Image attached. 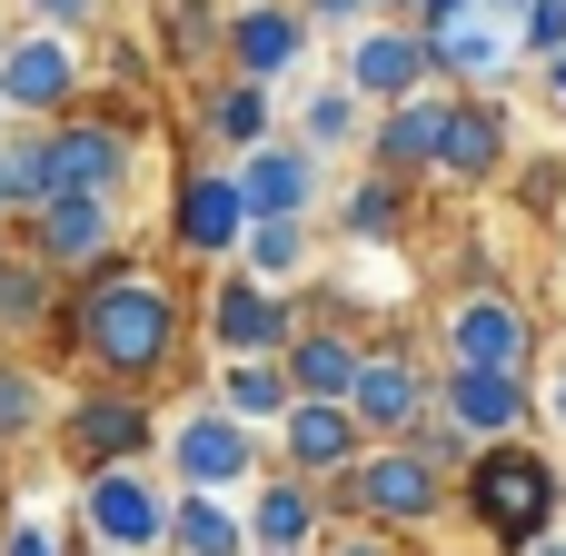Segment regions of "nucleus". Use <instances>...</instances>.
<instances>
[{"label":"nucleus","mask_w":566,"mask_h":556,"mask_svg":"<svg viewBox=\"0 0 566 556\" xmlns=\"http://www.w3.org/2000/svg\"><path fill=\"white\" fill-rule=\"evenodd\" d=\"M60 348L109 378V388H159L179 358H189V308L169 279L129 269V249H109L99 269L70 279V308H60Z\"/></svg>","instance_id":"f257e3e1"},{"label":"nucleus","mask_w":566,"mask_h":556,"mask_svg":"<svg viewBox=\"0 0 566 556\" xmlns=\"http://www.w3.org/2000/svg\"><path fill=\"white\" fill-rule=\"evenodd\" d=\"M458 497H468V527H478L488 547L527 556L547 527H557L566 478L527 448V438H478V448H468V468H458Z\"/></svg>","instance_id":"f03ea898"},{"label":"nucleus","mask_w":566,"mask_h":556,"mask_svg":"<svg viewBox=\"0 0 566 556\" xmlns=\"http://www.w3.org/2000/svg\"><path fill=\"white\" fill-rule=\"evenodd\" d=\"M328 487H338L348 517H368V527H388V537H418V527L448 507V468H428L408 438H368Z\"/></svg>","instance_id":"7ed1b4c3"},{"label":"nucleus","mask_w":566,"mask_h":556,"mask_svg":"<svg viewBox=\"0 0 566 556\" xmlns=\"http://www.w3.org/2000/svg\"><path fill=\"white\" fill-rule=\"evenodd\" d=\"M129 159H139V139H129V119H99V109H60V119H30V189L40 199H60V189H129ZM30 199V209H40Z\"/></svg>","instance_id":"20e7f679"},{"label":"nucleus","mask_w":566,"mask_h":556,"mask_svg":"<svg viewBox=\"0 0 566 556\" xmlns=\"http://www.w3.org/2000/svg\"><path fill=\"white\" fill-rule=\"evenodd\" d=\"M50 428H60V458H70V468H119V458H149V448H159V408H149V388H109V378L80 388Z\"/></svg>","instance_id":"39448f33"},{"label":"nucleus","mask_w":566,"mask_h":556,"mask_svg":"<svg viewBox=\"0 0 566 556\" xmlns=\"http://www.w3.org/2000/svg\"><path fill=\"white\" fill-rule=\"evenodd\" d=\"M80 537L109 547V556H159V537H169V497L139 478V458L80 468Z\"/></svg>","instance_id":"423d86ee"},{"label":"nucleus","mask_w":566,"mask_h":556,"mask_svg":"<svg viewBox=\"0 0 566 556\" xmlns=\"http://www.w3.org/2000/svg\"><path fill=\"white\" fill-rule=\"evenodd\" d=\"M159 438H169V478H179V487H249V478H259V448H269V428L229 418L219 398L189 408V418H169Z\"/></svg>","instance_id":"0eeeda50"},{"label":"nucleus","mask_w":566,"mask_h":556,"mask_svg":"<svg viewBox=\"0 0 566 556\" xmlns=\"http://www.w3.org/2000/svg\"><path fill=\"white\" fill-rule=\"evenodd\" d=\"M229 179H239V209H249V219H318L328 159H318L298 129H289V139L269 129L259 149H239V159H229Z\"/></svg>","instance_id":"6e6552de"},{"label":"nucleus","mask_w":566,"mask_h":556,"mask_svg":"<svg viewBox=\"0 0 566 556\" xmlns=\"http://www.w3.org/2000/svg\"><path fill=\"white\" fill-rule=\"evenodd\" d=\"M20 219H30V259L50 279H80V269H99L119 249V199L109 189H60V199H40Z\"/></svg>","instance_id":"1a4fd4ad"},{"label":"nucleus","mask_w":566,"mask_h":556,"mask_svg":"<svg viewBox=\"0 0 566 556\" xmlns=\"http://www.w3.org/2000/svg\"><path fill=\"white\" fill-rule=\"evenodd\" d=\"M80 99V40L70 30H10L0 40V109L10 119H60Z\"/></svg>","instance_id":"9d476101"},{"label":"nucleus","mask_w":566,"mask_h":556,"mask_svg":"<svg viewBox=\"0 0 566 556\" xmlns=\"http://www.w3.org/2000/svg\"><path fill=\"white\" fill-rule=\"evenodd\" d=\"M289 328H298L289 289H269V279H249V269H219V289H209V348H219V358H279Z\"/></svg>","instance_id":"9b49d317"},{"label":"nucleus","mask_w":566,"mask_h":556,"mask_svg":"<svg viewBox=\"0 0 566 556\" xmlns=\"http://www.w3.org/2000/svg\"><path fill=\"white\" fill-rule=\"evenodd\" d=\"M428 408L448 418V428H468V438H517L527 428V408H537V388L527 378H507V368H438L428 378Z\"/></svg>","instance_id":"f8f14e48"},{"label":"nucleus","mask_w":566,"mask_h":556,"mask_svg":"<svg viewBox=\"0 0 566 556\" xmlns=\"http://www.w3.org/2000/svg\"><path fill=\"white\" fill-rule=\"evenodd\" d=\"M507 60H517V30L497 20V10H448V20H428V70L448 80V90H497L507 80Z\"/></svg>","instance_id":"ddd939ff"},{"label":"nucleus","mask_w":566,"mask_h":556,"mask_svg":"<svg viewBox=\"0 0 566 556\" xmlns=\"http://www.w3.org/2000/svg\"><path fill=\"white\" fill-rule=\"evenodd\" d=\"M338 80H348L368 109H378V99H398V90H418V80H438V70H428V30H418V20H388V10H378V20H358V30H348V70H338Z\"/></svg>","instance_id":"4468645a"},{"label":"nucleus","mask_w":566,"mask_h":556,"mask_svg":"<svg viewBox=\"0 0 566 556\" xmlns=\"http://www.w3.org/2000/svg\"><path fill=\"white\" fill-rule=\"evenodd\" d=\"M438 139H448V80H418V90H398V99L368 109V159L378 169L428 179L438 169Z\"/></svg>","instance_id":"2eb2a0df"},{"label":"nucleus","mask_w":566,"mask_h":556,"mask_svg":"<svg viewBox=\"0 0 566 556\" xmlns=\"http://www.w3.org/2000/svg\"><path fill=\"white\" fill-rule=\"evenodd\" d=\"M448 358H458V368H507V378H527V358H537L527 308L497 298V289H468V298L448 308Z\"/></svg>","instance_id":"dca6fc26"},{"label":"nucleus","mask_w":566,"mask_h":556,"mask_svg":"<svg viewBox=\"0 0 566 556\" xmlns=\"http://www.w3.org/2000/svg\"><path fill=\"white\" fill-rule=\"evenodd\" d=\"M348 418L368 438H408L428 418V368L408 348H358V378H348Z\"/></svg>","instance_id":"f3484780"},{"label":"nucleus","mask_w":566,"mask_h":556,"mask_svg":"<svg viewBox=\"0 0 566 556\" xmlns=\"http://www.w3.org/2000/svg\"><path fill=\"white\" fill-rule=\"evenodd\" d=\"M269 438H279V468H298V478H318V487L368 448V428L348 418V398H289Z\"/></svg>","instance_id":"a211bd4d"},{"label":"nucleus","mask_w":566,"mask_h":556,"mask_svg":"<svg viewBox=\"0 0 566 556\" xmlns=\"http://www.w3.org/2000/svg\"><path fill=\"white\" fill-rule=\"evenodd\" d=\"M249 547H279V556H308L318 547V527H328V487L318 478H298V468H269V478H249Z\"/></svg>","instance_id":"6ab92c4d"},{"label":"nucleus","mask_w":566,"mask_h":556,"mask_svg":"<svg viewBox=\"0 0 566 556\" xmlns=\"http://www.w3.org/2000/svg\"><path fill=\"white\" fill-rule=\"evenodd\" d=\"M239 229H249V209H239V179L229 169H189L169 189V249L179 259H229Z\"/></svg>","instance_id":"aec40b11"},{"label":"nucleus","mask_w":566,"mask_h":556,"mask_svg":"<svg viewBox=\"0 0 566 556\" xmlns=\"http://www.w3.org/2000/svg\"><path fill=\"white\" fill-rule=\"evenodd\" d=\"M497 169H507V109H497V90H448L438 179H458V189H488Z\"/></svg>","instance_id":"412c9836"},{"label":"nucleus","mask_w":566,"mask_h":556,"mask_svg":"<svg viewBox=\"0 0 566 556\" xmlns=\"http://www.w3.org/2000/svg\"><path fill=\"white\" fill-rule=\"evenodd\" d=\"M298 50H308V20H298V0H239L229 10V70L239 80H289L298 70Z\"/></svg>","instance_id":"4be33fe9"},{"label":"nucleus","mask_w":566,"mask_h":556,"mask_svg":"<svg viewBox=\"0 0 566 556\" xmlns=\"http://www.w3.org/2000/svg\"><path fill=\"white\" fill-rule=\"evenodd\" d=\"M358 348H368V338H348V328H328V318H298V328H289V348H279V368H289V388H298V398H348Z\"/></svg>","instance_id":"5701e85b"},{"label":"nucleus","mask_w":566,"mask_h":556,"mask_svg":"<svg viewBox=\"0 0 566 556\" xmlns=\"http://www.w3.org/2000/svg\"><path fill=\"white\" fill-rule=\"evenodd\" d=\"M239 547H249V517L229 507V487H179V497H169L159 556H239Z\"/></svg>","instance_id":"b1692460"},{"label":"nucleus","mask_w":566,"mask_h":556,"mask_svg":"<svg viewBox=\"0 0 566 556\" xmlns=\"http://www.w3.org/2000/svg\"><path fill=\"white\" fill-rule=\"evenodd\" d=\"M338 219H348V239H368V249L408 239V219H418V189H408V169H378V159H368V179H348Z\"/></svg>","instance_id":"393cba45"},{"label":"nucleus","mask_w":566,"mask_h":556,"mask_svg":"<svg viewBox=\"0 0 566 556\" xmlns=\"http://www.w3.org/2000/svg\"><path fill=\"white\" fill-rule=\"evenodd\" d=\"M199 129H209V149H229V159H239V149H259V139L279 129V99H269V80H239V70H229V80L209 90Z\"/></svg>","instance_id":"a878e982"},{"label":"nucleus","mask_w":566,"mask_h":556,"mask_svg":"<svg viewBox=\"0 0 566 556\" xmlns=\"http://www.w3.org/2000/svg\"><path fill=\"white\" fill-rule=\"evenodd\" d=\"M209 398H219L229 418H249V428H279V408H289L298 388H289L279 358H219V368H209Z\"/></svg>","instance_id":"bb28decb"},{"label":"nucleus","mask_w":566,"mask_h":556,"mask_svg":"<svg viewBox=\"0 0 566 556\" xmlns=\"http://www.w3.org/2000/svg\"><path fill=\"white\" fill-rule=\"evenodd\" d=\"M298 139H308L318 159H348V149L368 139V99H358L348 80H318V90L298 99Z\"/></svg>","instance_id":"cd10ccee"},{"label":"nucleus","mask_w":566,"mask_h":556,"mask_svg":"<svg viewBox=\"0 0 566 556\" xmlns=\"http://www.w3.org/2000/svg\"><path fill=\"white\" fill-rule=\"evenodd\" d=\"M229 259H239L249 279H269V289H289V279L308 269V219H249Z\"/></svg>","instance_id":"c85d7f7f"},{"label":"nucleus","mask_w":566,"mask_h":556,"mask_svg":"<svg viewBox=\"0 0 566 556\" xmlns=\"http://www.w3.org/2000/svg\"><path fill=\"white\" fill-rule=\"evenodd\" d=\"M40 428H50V388H40L20 358H0V448H10V438H40Z\"/></svg>","instance_id":"c756f323"},{"label":"nucleus","mask_w":566,"mask_h":556,"mask_svg":"<svg viewBox=\"0 0 566 556\" xmlns=\"http://www.w3.org/2000/svg\"><path fill=\"white\" fill-rule=\"evenodd\" d=\"M50 318V269L40 259H0V328H40Z\"/></svg>","instance_id":"7c9ffc66"},{"label":"nucleus","mask_w":566,"mask_h":556,"mask_svg":"<svg viewBox=\"0 0 566 556\" xmlns=\"http://www.w3.org/2000/svg\"><path fill=\"white\" fill-rule=\"evenodd\" d=\"M547 50H566V0H527L517 10V60H547Z\"/></svg>","instance_id":"2f4dec72"},{"label":"nucleus","mask_w":566,"mask_h":556,"mask_svg":"<svg viewBox=\"0 0 566 556\" xmlns=\"http://www.w3.org/2000/svg\"><path fill=\"white\" fill-rule=\"evenodd\" d=\"M318 556H408L388 527H368V517H348V527H318Z\"/></svg>","instance_id":"473e14b6"},{"label":"nucleus","mask_w":566,"mask_h":556,"mask_svg":"<svg viewBox=\"0 0 566 556\" xmlns=\"http://www.w3.org/2000/svg\"><path fill=\"white\" fill-rule=\"evenodd\" d=\"M298 20H308V30H318V20H328V30H358V20H378V0H298Z\"/></svg>","instance_id":"72a5a7b5"},{"label":"nucleus","mask_w":566,"mask_h":556,"mask_svg":"<svg viewBox=\"0 0 566 556\" xmlns=\"http://www.w3.org/2000/svg\"><path fill=\"white\" fill-rule=\"evenodd\" d=\"M20 10H30L40 30H90V20H99V0H20Z\"/></svg>","instance_id":"f704fd0d"},{"label":"nucleus","mask_w":566,"mask_h":556,"mask_svg":"<svg viewBox=\"0 0 566 556\" xmlns=\"http://www.w3.org/2000/svg\"><path fill=\"white\" fill-rule=\"evenodd\" d=\"M0 556H60V547H50L40 517H10V527H0Z\"/></svg>","instance_id":"c9c22d12"},{"label":"nucleus","mask_w":566,"mask_h":556,"mask_svg":"<svg viewBox=\"0 0 566 556\" xmlns=\"http://www.w3.org/2000/svg\"><path fill=\"white\" fill-rule=\"evenodd\" d=\"M537 80H547V109H566V50H547V60H537Z\"/></svg>","instance_id":"e433bc0d"},{"label":"nucleus","mask_w":566,"mask_h":556,"mask_svg":"<svg viewBox=\"0 0 566 556\" xmlns=\"http://www.w3.org/2000/svg\"><path fill=\"white\" fill-rule=\"evenodd\" d=\"M537 398H547V418H557V428H566V358H557V368H547V388H537Z\"/></svg>","instance_id":"4c0bfd02"},{"label":"nucleus","mask_w":566,"mask_h":556,"mask_svg":"<svg viewBox=\"0 0 566 556\" xmlns=\"http://www.w3.org/2000/svg\"><path fill=\"white\" fill-rule=\"evenodd\" d=\"M448 10H468V0H418V30H428V20H448Z\"/></svg>","instance_id":"58836bf2"},{"label":"nucleus","mask_w":566,"mask_h":556,"mask_svg":"<svg viewBox=\"0 0 566 556\" xmlns=\"http://www.w3.org/2000/svg\"><path fill=\"white\" fill-rule=\"evenodd\" d=\"M527 556H566V537H557V527H547V537H537V547H527Z\"/></svg>","instance_id":"ea45409f"},{"label":"nucleus","mask_w":566,"mask_h":556,"mask_svg":"<svg viewBox=\"0 0 566 556\" xmlns=\"http://www.w3.org/2000/svg\"><path fill=\"white\" fill-rule=\"evenodd\" d=\"M378 10H388V20H418V0H378Z\"/></svg>","instance_id":"a19ab883"},{"label":"nucleus","mask_w":566,"mask_h":556,"mask_svg":"<svg viewBox=\"0 0 566 556\" xmlns=\"http://www.w3.org/2000/svg\"><path fill=\"white\" fill-rule=\"evenodd\" d=\"M478 10H497V20H517V10H527V0H478Z\"/></svg>","instance_id":"79ce46f5"},{"label":"nucleus","mask_w":566,"mask_h":556,"mask_svg":"<svg viewBox=\"0 0 566 556\" xmlns=\"http://www.w3.org/2000/svg\"><path fill=\"white\" fill-rule=\"evenodd\" d=\"M0 219H10V179H0Z\"/></svg>","instance_id":"37998d69"},{"label":"nucleus","mask_w":566,"mask_h":556,"mask_svg":"<svg viewBox=\"0 0 566 556\" xmlns=\"http://www.w3.org/2000/svg\"><path fill=\"white\" fill-rule=\"evenodd\" d=\"M80 556H109V547H90V537H80Z\"/></svg>","instance_id":"c03bdc74"},{"label":"nucleus","mask_w":566,"mask_h":556,"mask_svg":"<svg viewBox=\"0 0 566 556\" xmlns=\"http://www.w3.org/2000/svg\"><path fill=\"white\" fill-rule=\"evenodd\" d=\"M239 556H279V547H239Z\"/></svg>","instance_id":"a18cd8bd"},{"label":"nucleus","mask_w":566,"mask_h":556,"mask_svg":"<svg viewBox=\"0 0 566 556\" xmlns=\"http://www.w3.org/2000/svg\"><path fill=\"white\" fill-rule=\"evenodd\" d=\"M0 129H10V109H0Z\"/></svg>","instance_id":"49530a36"}]
</instances>
